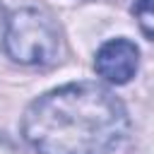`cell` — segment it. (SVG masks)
<instances>
[{"label":"cell","mask_w":154,"mask_h":154,"mask_svg":"<svg viewBox=\"0 0 154 154\" xmlns=\"http://www.w3.org/2000/svg\"><path fill=\"white\" fill-rule=\"evenodd\" d=\"M128 128L125 103L96 82L55 87L22 116V135L38 154H111Z\"/></svg>","instance_id":"1"},{"label":"cell","mask_w":154,"mask_h":154,"mask_svg":"<svg viewBox=\"0 0 154 154\" xmlns=\"http://www.w3.org/2000/svg\"><path fill=\"white\" fill-rule=\"evenodd\" d=\"M5 51L19 65H51L60 55V26L38 7H22L7 19Z\"/></svg>","instance_id":"2"},{"label":"cell","mask_w":154,"mask_h":154,"mask_svg":"<svg viewBox=\"0 0 154 154\" xmlns=\"http://www.w3.org/2000/svg\"><path fill=\"white\" fill-rule=\"evenodd\" d=\"M140 65V48L130 38H111L106 41L94 58V70L111 84H125L135 77Z\"/></svg>","instance_id":"3"},{"label":"cell","mask_w":154,"mask_h":154,"mask_svg":"<svg viewBox=\"0 0 154 154\" xmlns=\"http://www.w3.org/2000/svg\"><path fill=\"white\" fill-rule=\"evenodd\" d=\"M132 14L140 24V31L149 41H154V0H135Z\"/></svg>","instance_id":"4"},{"label":"cell","mask_w":154,"mask_h":154,"mask_svg":"<svg viewBox=\"0 0 154 154\" xmlns=\"http://www.w3.org/2000/svg\"><path fill=\"white\" fill-rule=\"evenodd\" d=\"M5 29H7V14H5V7L0 5V41L5 38Z\"/></svg>","instance_id":"5"}]
</instances>
